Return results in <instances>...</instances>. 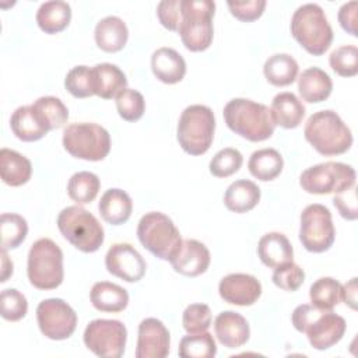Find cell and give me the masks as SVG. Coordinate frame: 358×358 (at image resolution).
<instances>
[{
  "label": "cell",
  "mask_w": 358,
  "mask_h": 358,
  "mask_svg": "<svg viewBox=\"0 0 358 358\" xmlns=\"http://www.w3.org/2000/svg\"><path fill=\"white\" fill-rule=\"evenodd\" d=\"M101 187L99 178L88 171H81L76 172L71 175L67 183V193L69 197L76 201L78 206L80 204H88L91 203Z\"/></svg>",
  "instance_id": "34"
},
{
  "label": "cell",
  "mask_w": 358,
  "mask_h": 358,
  "mask_svg": "<svg viewBox=\"0 0 358 358\" xmlns=\"http://www.w3.org/2000/svg\"><path fill=\"white\" fill-rule=\"evenodd\" d=\"M151 70L159 81L165 84H176L186 74V62L179 52L164 46L152 53Z\"/></svg>",
  "instance_id": "20"
},
{
  "label": "cell",
  "mask_w": 358,
  "mask_h": 358,
  "mask_svg": "<svg viewBox=\"0 0 358 358\" xmlns=\"http://www.w3.org/2000/svg\"><path fill=\"white\" fill-rule=\"evenodd\" d=\"M345 320L331 310H322L306 327L309 344L315 350H327L337 344L345 333Z\"/></svg>",
  "instance_id": "17"
},
{
  "label": "cell",
  "mask_w": 358,
  "mask_h": 358,
  "mask_svg": "<svg viewBox=\"0 0 358 358\" xmlns=\"http://www.w3.org/2000/svg\"><path fill=\"white\" fill-rule=\"evenodd\" d=\"M271 280L278 288L292 292L302 285L305 280V273L298 264H295L294 262H289L275 267L271 275Z\"/></svg>",
  "instance_id": "45"
},
{
  "label": "cell",
  "mask_w": 358,
  "mask_h": 358,
  "mask_svg": "<svg viewBox=\"0 0 358 358\" xmlns=\"http://www.w3.org/2000/svg\"><path fill=\"white\" fill-rule=\"evenodd\" d=\"M32 175L31 161L10 148L0 150V176L8 186L25 185Z\"/></svg>",
  "instance_id": "28"
},
{
  "label": "cell",
  "mask_w": 358,
  "mask_h": 358,
  "mask_svg": "<svg viewBox=\"0 0 358 358\" xmlns=\"http://www.w3.org/2000/svg\"><path fill=\"white\" fill-rule=\"evenodd\" d=\"M180 8L182 20L178 32L185 48L192 52L206 50L214 36L215 3L211 0H180Z\"/></svg>",
  "instance_id": "4"
},
{
  "label": "cell",
  "mask_w": 358,
  "mask_h": 358,
  "mask_svg": "<svg viewBox=\"0 0 358 358\" xmlns=\"http://www.w3.org/2000/svg\"><path fill=\"white\" fill-rule=\"evenodd\" d=\"M178 352L182 358H213L217 354V345L207 330L187 333V336L182 337Z\"/></svg>",
  "instance_id": "36"
},
{
  "label": "cell",
  "mask_w": 358,
  "mask_h": 358,
  "mask_svg": "<svg viewBox=\"0 0 358 358\" xmlns=\"http://www.w3.org/2000/svg\"><path fill=\"white\" fill-rule=\"evenodd\" d=\"M84 344L98 357L120 358L124 354L127 330L120 320L95 319L84 330Z\"/></svg>",
  "instance_id": "12"
},
{
  "label": "cell",
  "mask_w": 358,
  "mask_h": 358,
  "mask_svg": "<svg viewBox=\"0 0 358 358\" xmlns=\"http://www.w3.org/2000/svg\"><path fill=\"white\" fill-rule=\"evenodd\" d=\"M355 169L343 162H322L305 169L299 176L301 187L312 194L340 193L355 185Z\"/></svg>",
  "instance_id": "10"
},
{
  "label": "cell",
  "mask_w": 358,
  "mask_h": 358,
  "mask_svg": "<svg viewBox=\"0 0 358 358\" xmlns=\"http://www.w3.org/2000/svg\"><path fill=\"white\" fill-rule=\"evenodd\" d=\"M333 83L329 74L319 67H309L298 78V91L303 101L317 103L327 99L331 94Z\"/></svg>",
  "instance_id": "25"
},
{
  "label": "cell",
  "mask_w": 358,
  "mask_h": 358,
  "mask_svg": "<svg viewBox=\"0 0 358 358\" xmlns=\"http://www.w3.org/2000/svg\"><path fill=\"white\" fill-rule=\"evenodd\" d=\"M227 126L249 141H263L273 136L274 122L270 109L248 98L231 99L222 110Z\"/></svg>",
  "instance_id": "1"
},
{
  "label": "cell",
  "mask_w": 358,
  "mask_h": 358,
  "mask_svg": "<svg viewBox=\"0 0 358 358\" xmlns=\"http://www.w3.org/2000/svg\"><path fill=\"white\" fill-rule=\"evenodd\" d=\"M257 256L263 264L275 268L294 262V249L288 238L281 232H268L257 243Z\"/></svg>",
  "instance_id": "21"
},
{
  "label": "cell",
  "mask_w": 358,
  "mask_h": 358,
  "mask_svg": "<svg viewBox=\"0 0 358 358\" xmlns=\"http://www.w3.org/2000/svg\"><path fill=\"white\" fill-rule=\"evenodd\" d=\"M116 109L123 120L136 122L145 110L144 96L136 90L124 88L116 95Z\"/></svg>",
  "instance_id": "40"
},
{
  "label": "cell",
  "mask_w": 358,
  "mask_h": 358,
  "mask_svg": "<svg viewBox=\"0 0 358 358\" xmlns=\"http://www.w3.org/2000/svg\"><path fill=\"white\" fill-rule=\"evenodd\" d=\"M298 70L296 60L288 53H275L270 56L263 66L266 80L275 87L292 84L298 76Z\"/></svg>",
  "instance_id": "32"
},
{
  "label": "cell",
  "mask_w": 358,
  "mask_h": 358,
  "mask_svg": "<svg viewBox=\"0 0 358 358\" xmlns=\"http://www.w3.org/2000/svg\"><path fill=\"white\" fill-rule=\"evenodd\" d=\"M228 8L231 14L245 22H250L257 20L264 8L266 1L264 0H246V1H228Z\"/></svg>",
  "instance_id": "46"
},
{
  "label": "cell",
  "mask_w": 358,
  "mask_h": 358,
  "mask_svg": "<svg viewBox=\"0 0 358 358\" xmlns=\"http://www.w3.org/2000/svg\"><path fill=\"white\" fill-rule=\"evenodd\" d=\"M27 298L15 288L3 289L0 294V315L8 322H17L27 315Z\"/></svg>",
  "instance_id": "43"
},
{
  "label": "cell",
  "mask_w": 358,
  "mask_h": 358,
  "mask_svg": "<svg viewBox=\"0 0 358 358\" xmlns=\"http://www.w3.org/2000/svg\"><path fill=\"white\" fill-rule=\"evenodd\" d=\"M98 210L103 221L112 225L124 224L133 211L130 196L122 189H108L98 203Z\"/></svg>",
  "instance_id": "24"
},
{
  "label": "cell",
  "mask_w": 358,
  "mask_h": 358,
  "mask_svg": "<svg viewBox=\"0 0 358 358\" xmlns=\"http://www.w3.org/2000/svg\"><path fill=\"white\" fill-rule=\"evenodd\" d=\"M1 250L18 248L27 238L28 224L24 217L14 213H3L0 220Z\"/></svg>",
  "instance_id": "38"
},
{
  "label": "cell",
  "mask_w": 358,
  "mask_h": 358,
  "mask_svg": "<svg viewBox=\"0 0 358 358\" xmlns=\"http://www.w3.org/2000/svg\"><path fill=\"white\" fill-rule=\"evenodd\" d=\"M215 130V117L206 105H190L183 109L178 122L176 137L183 151L201 155L208 151Z\"/></svg>",
  "instance_id": "8"
},
{
  "label": "cell",
  "mask_w": 358,
  "mask_h": 358,
  "mask_svg": "<svg viewBox=\"0 0 358 358\" xmlns=\"http://www.w3.org/2000/svg\"><path fill=\"white\" fill-rule=\"evenodd\" d=\"M243 157L236 148H222L210 161V172L215 178H228L239 171Z\"/></svg>",
  "instance_id": "42"
},
{
  "label": "cell",
  "mask_w": 358,
  "mask_h": 358,
  "mask_svg": "<svg viewBox=\"0 0 358 358\" xmlns=\"http://www.w3.org/2000/svg\"><path fill=\"white\" fill-rule=\"evenodd\" d=\"M284 166L281 154L274 148H262L255 151L248 162L249 172L259 180L268 182L275 179Z\"/></svg>",
  "instance_id": "33"
},
{
  "label": "cell",
  "mask_w": 358,
  "mask_h": 358,
  "mask_svg": "<svg viewBox=\"0 0 358 358\" xmlns=\"http://www.w3.org/2000/svg\"><path fill=\"white\" fill-rule=\"evenodd\" d=\"M1 282H6L7 278L13 274V262L7 256V250H1Z\"/></svg>",
  "instance_id": "52"
},
{
  "label": "cell",
  "mask_w": 358,
  "mask_h": 358,
  "mask_svg": "<svg viewBox=\"0 0 358 358\" xmlns=\"http://www.w3.org/2000/svg\"><path fill=\"white\" fill-rule=\"evenodd\" d=\"M71 20L69 3L62 0L45 1L36 11V22L45 34H57L63 31Z\"/></svg>",
  "instance_id": "31"
},
{
  "label": "cell",
  "mask_w": 358,
  "mask_h": 358,
  "mask_svg": "<svg viewBox=\"0 0 358 358\" xmlns=\"http://www.w3.org/2000/svg\"><path fill=\"white\" fill-rule=\"evenodd\" d=\"M341 284L331 277L317 278L309 289V298L315 308L331 310L341 299Z\"/></svg>",
  "instance_id": "35"
},
{
  "label": "cell",
  "mask_w": 358,
  "mask_h": 358,
  "mask_svg": "<svg viewBox=\"0 0 358 358\" xmlns=\"http://www.w3.org/2000/svg\"><path fill=\"white\" fill-rule=\"evenodd\" d=\"M94 71V91L95 95L110 99L126 88V74L112 63H99L92 67Z\"/></svg>",
  "instance_id": "30"
},
{
  "label": "cell",
  "mask_w": 358,
  "mask_h": 358,
  "mask_svg": "<svg viewBox=\"0 0 358 358\" xmlns=\"http://www.w3.org/2000/svg\"><path fill=\"white\" fill-rule=\"evenodd\" d=\"M63 147L74 158L101 161L110 151V136L96 123H71L63 131Z\"/></svg>",
  "instance_id": "9"
},
{
  "label": "cell",
  "mask_w": 358,
  "mask_h": 358,
  "mask_svg": "<svg viewBox=\"0 0 358 358\" xmlns=\"http://www.w3.org/2000/svg\"><path fill=\"white\" fill-rule=\"evenodd\" d=\"M27 274L38 289H55L63 282V252L49 238L35 241L28 252Z\"/></svg>",
  "instance_id": "7"
},
{
  "label": "cell",
  "mask_w": 358,
  "mask_h": 358,
  "mask_svg": "<svg viewBox=\"0 0 358 358\" xmlns=\"http://www.w3.org/2000/svg\"><path fill=\"white\" fill-rule=\"evenodd\" d=\"M57 228L76 249L84 253L96 252L105 239L96 217L80 206L63 208L57 217Z\"/></svg>",
  "instance_id": "6"
},
{
  "label": "cell",
  "mask_w": 358,
  "mask_h": 358,
  "mask_svg": "<svg viewBox=\"0 0 358 358\" xmlns=\"http://www.w3.org/2000/svg\"><path fill=\"white\" fill-rule=\"evenodd\" d=\"M291 35L310 55L320 56L331 45L333 29L323 8L315 3L299 6L291 18Z\"/></svg>",
  "instance_id": "3"
},
{
  "label": "cell",
  "mask_w": 358,
  "mask_h": 358,
  "mask_svg": "<svg viewBox=\"0 0 358 358\" xmlns=\"http://www.w3.org/2000/svg\"><path fill=\"white\" fill-rule=\"evenodd\" d=\"M90 299L95 309L116 313L126 309L129 303V294L123 287L115 282L98 281L91 288Z\"/></svg>",
  "instance_id": "26"
},
{
  "label": "cell",
  "mask_w": 358,
  "mask_h": 358,
  "mask_svg": "<svg viewBox=\"0 0 358 358\" xmlns=\"http://www.w3.org/2000/svg\"><path fill=\"white\" fill-rule=\"evenodd\" d=\"M341 299L351 309H357V278L355 277L341 287Z\"/></svg>",
  "instance_id": "51"
},
{
  "label": "cell",
  "mask_w": 358,
  "mask_h": 358,
  "mask_svg": "<svg viewBox=\"0 0 358 358\" xmlns=\"http://www.w3.org/2000/svg\"><path fill=\"white\" fill-rule=\"evenodd\" d=\"M333 203L343 218L351 220V221L357 220L358 208H357V187H355V185L347 190L336 193Z\"/></svg>",
  "instance_id": "48"
},
{
  "label": "cell",
  "mask_w": 358,
  "mask_h": 358,
  "mask_svg": "<svg viewBox=\"0 0 358 358\" xmlns=\"http://www.w3.org/2000/svg\"><path fill=\"white\" fill-rule=\"evenodd\" d=\"M64 87L76 98H88L95 95L92 69L87 66L73 67L66 74Z\"/></svg>",
  "instance_id": "39"
},
{
  "label": "cell",
  "mask_w": 358,
  "mask_h": 358,
  "mask_svg": "<svg viewBox=\"0 0 358 358\" xmlns=\"http://www.w3.org/2000/svg\"><path fill=\"white\" fill-rule=\"evenodd\" d=\"M106 270L127 282L140 281L145 274V260L143 256L126 242L113 243L105 256Z\"/></svg>",
  "instance_id": "14"
},
{
  "label": "cell",
  "mask_w": 358,
  "mask_h": 358,
  "mask_svg": "<svg viewBox=\"0 0 358 358\" xmlns=\"http://www.w3.org/2000/svg\"><path fill=\"white\" fill-rule=\"evenodd\" d=\"M357 7L358 3L355 0L344 3L338 10V22L344 31H347L352 36H358L357 32Z\"/></svg>",
  "instance_id": "50"
},
{
  "label": "cell",
  "mask_w": 358,
  "mask_h": 358,
  "mask_svg": "<svg viewBox=\"0 0 358 358\" xmlns=\"http://www.w3.org/2000/svg\"><path fill=\"white\" fill-rule=\"evenodd\" d=\"M210 250L196 239H185L178 253L169 260L173 270L186 277H197L210 266Z\"/></svg>",
  "instance_id": "18"
},
{
  "label": "cell",
  "mask_w": 358,
  "mask_h": 358,
  "mask_svg": "<svg viewBox=\"0 0 358 358\" xmlns=\"http://www.w3.org/2000/svg\"><path fill=\"white\" fill-rule=\"evenodd\" d=\"M306 141L322 155H338L350 150L352 134L343 119L331 109L315 112L305 123Z\"/></svg>",
  "instance_id": "2"
},
{
  "label": "cell",
  "mask_w": 358,
  "mask_h": 358,
  "mask_svg": "<svg viewBox=\"0 0 358 358\" xmlns=\"http://www.w3.org/2000/svg\"><path fill=\"white\" fill-rule=\"evenodd\" d=\"M171 337L165 324L147 317L138 324L136 358H165L169 354Z\"/></svg>",
  "instance_id": "15"
},
{
  "label": "cell",
  "mask_w": 358,
  "mask_h": 358,
  "mask_svg": "<svg viewBox=\"0 0 358 358\" xmlns=\"http://www.w3.org/2000/svg\"><path fill=\"white\" fill-rule=\"evenodd\" d=\"M182 324L187 333H201L211 326V310L206 303H192L182 315Z\"/></svg>",
  "instance_id": "44"
},
{
  "label": "cell",
  "mask_w": 358,
  "mask_h": 358,
  "mask_svg": "<svg viewBox=\"0 0 358 358\" xmlns=\"http://www.w3.org/2000/svg\"><path fill=\"white\" fill-rule=\"evenodd\" d=\"M220 296L232 305L250 306L262 295L260 281L245 273H232L221 278L218 284Z\"/></svg>",
  "instance_id": "16"
},
{
  "label": "cell",
  "mask_w": 358,
  "mask_h": 358,
  "mask_svg": "<svg viewBox=\"0 0 358 358\" xmlns=\"http://www.w3.org/2000/svg\"><path fill=\"white\" fill-rule=\"evenodd\" d=\"M36 320L41 333L50 340H66L77 327L74 309L60 298H48L36 308Z\"/></svg>",
  "instance_id": "13"
},
{
  "label": "cell",
  "mask_w": 358,
  "mask_h": 358,
  "mask_svg": "<svg viewBox=\"0 0 358 358\" xmlns=\"http://www.w3.org/2000/svg\"><path fill=\"white\" fill-rule=\"evenodd\" d=\"M330 67L341 77H354L358 73V49L354 45H343L334 49L329 57Z\"/></svg>",
  "instance_id": "41"
},
{
  "label": "cell",
  "mask_w": 358,
  "mask_h": 358,
  "mask_svg": "<svg viewBox=\"0 0 358 358\" xmlns=\"http://www.w3.org/2000/svg\"><path fill=\"white\" fill-rule=\"evenodd\" d=\"M157 15L162 27L169 31H176L182 20L180 0H162L157 6Z\"/></svg>",
  "instance_id": "47"
},
{
  "label": "cell",
  "mask_w": 358,
  "mask_h": 358,
  "mask_svg": "<svg viewBox=\"0 0 358 358\" xmlns=\"http://www.w3.org/2000/svg\"><path fill=\"white\" fill-rule=\"evenodd\" d=\"M10 127L22 141L41 140L49 131L32 105L18 106L10 117Z\"/></svg>",
  "instance_id": "27"
},
{
  "label": "cell",
  "mask_w": 358,
  "mask_h": 358,
  "mask_svg": "<svg viewBox=\"0 0 358 358\" xmlns=\"http://www.w3.org/2000/svg\"><path fill=\"white\" fill-rule=\"evenodd\" d=\"M322 312V309H317L315 308L313 305H309V303H302V305H298L294 312H292V316H291V320H292V324L294 327L301 331V333H305L306 327L312 323V320Z\"/></svg>",
  "instance_id": "49"
},
{
  "label": "cell",
  "mask_w": 358,
  "mask_h": 358,
  "mask_svg": "<svg viewBox=\"0 0 358 358\" xmlns=\"http://www.w3.org/2000/svg\"><path fill=\"white\" fill-rule=\"evenodd\" d=\"M32 106L49 131L62 127L69 119L66 105L56 96H41Z\"/></svg>",
  "instance_id": "37"
},
{
  "label": "cell",
  "mask_w": 358,
  "mask_h": 358,
  "mask_svg": "<svg viewBox=\"0 0 358 358\" xmlns=\"http://www.w3.org/2000/svg\"><path fill=\"white\" fill-rule=\"evenodd\" d=\"M214 331L218 341L227 348L242 347L250 336L248 320L234 310H224L215 317Z\"/></svg>",
  "instance_id": "19"
},
{
  "label": "cell",
  "mask_w": 358,
  "mask_h": 358,
  "mask_svg": "<svg viewBox=\"0 0 358 358\" xmlns=\"http://www.w3.org/2000/svg\"><path fill=\"white\" fill-rule=\"evenodd\" d=\"M336 229L330 210L319 203L309 204L301 213L299 241L302 246L313 253H322L331 248Z\"/></svg>",
  "instance_id": "11"
},
{
  "label": "cell",
  "mask_w": 358,
  "mask_h": 358,
  "mask_svg": "<svg viewBox=\"0 0 358 358\" xmlns=\"http://www.w3.org/2000/svg\"><path fill=\"white\" fill-rule=\"evenodd\" d=\"M94 36L99 49L113 53L124 48L129 38V31L122 18L108 15L98 21Z\"/></svg>",
  "instance_id": "23"
},
{
  "label": "cell",
  "mask_w": 358,
  "mask_h": 358,
  "mask_svg": "<svg viewBox=\"0 0 358 358\" xmlns=\"http://www.w3.org/2000/svg\"><path fill=\"white\" fill-rule=\"evenodd\" d=\"M260 200L259 186L248 179H238L232 182L224 194V204L229 211L242 214L257 206Z\"/></svg>",
  "instance_id": "29"
},
{
  "label": "cell",
  "mask_w": 358,
  "mask_h": 358,
  "mask_svg": "<svg viewBox=\"0 0 358 358\" xmlns=\"http://www.w3.org/2000/svg\"><path fill=\"white\" fill-rule=\"evenodd\" d=\"M270 113L274 124L284 129H295L302 123L305 106L292 92H280L273 98Z\"/></svg>",
  "instance_id": "22"
},
{
  "label": "cell",
  "mask_w": 358,
  "mask_h": 358,
  "mask_svg": "<svg viewBox=\"0 0 358 358\" xmlns=\"http://www.w3.org/2000/svg\"><path fill=\"white\" fill-rule=\"evenodd\" d=\"M137 238L150 253L168 262L178 253L183 242L173 221L159 211H150L140 218Z\"/></svg>",
  "instance_id": "5"
}]
</instances>
